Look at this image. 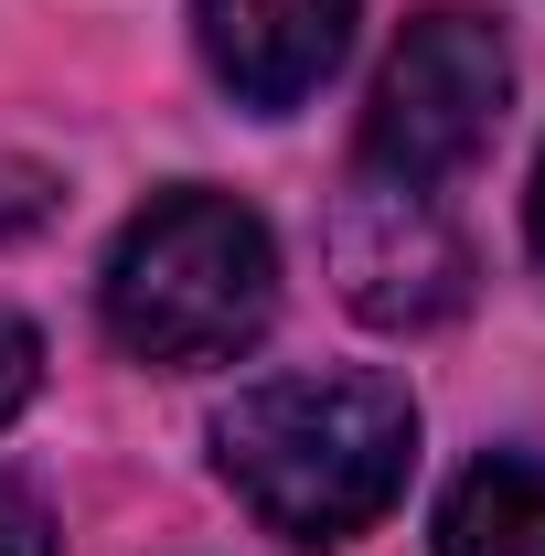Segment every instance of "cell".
I'll use <instances>...</instances> for the list:
<instances>
[{
    "label": "cell",
    "instance_id": "cell-1",
    "mask_svg": "<svg viewBox=\"0 0 545 556\" xmlns=\"http://www.w3.org/2000/svg\"><path fill=\"white\" fill-rule=\"evenodd\" d=\"M214 471L289 546H353L417 471V396L396 375H268L214 417Z\"/></svg>",
    "mask_w": 545,
    "mask_h": 556
},
{
    "label": "cell",
    "instance_id": "cell-4",
    "mask_svg": "<svg viewBox=\"0 0 545 556\" xmlns=\"http://www.w3.org/2000/svg\"><path fill=\"white\" fill-rule=\"evenodd\" d=\"M332 278L342 300L385 332H417V321H449L460 289H471V247L449 236L439 193L417 182H385V172H353L332 204Z\"/></svg>",
    "mask_w": 545,
    "mask_h": 556
},
{
    "label": "cell",
    "instance_id": "cell-5",
    "mask_svg": "<svg viewBox=\"0 0 545 556\" xmlns=\"http://www.w3.org/2000/svg\"><path fill=\"white\" fill-rule=\"evenodd\" d=\"M364 0H193L204 22V65L246 97V108H300L353 43Z\"/></svg>",
    "mask_w": 545,
    "mask_h": 556
},
{
    "label": "cell",
    "instance_id": "cell-3",
    "mask_svg": "<svg viewBox=\"0 0 545 556\" xmlns=\"http://www.w3.org/2000/svg\"><path fill=\"white\" fill-rule=\"evenodd\" d=\"M503 97H514V54L481 11H417L407 43L375 75V108H364V161L353 172H385V182H460L492 129H503Z\"/></svg>",
    "mask_w": 545,
    "mask_h": 556
},
{
    "label": "cell",
    "instance_id": "cell-8",
    "mask_svg": "<svg viewBox=\"0 0 545 556\" xmlns=\"http://www.w3.org/2000/svg\"><path fill=\"white\" fill-rule=\"evenodd\" d=\"M0 556H54V514L0 471Z\"/></svg>",
    "mask_w": 545,
    "mask_h": 556
},
{
    "label": "cell",
    "instance_id": "cell-6",
    "mask_svg": "<svg viewBox=\"0 0 545 556\" xmlns=\"http://www.w3.org/2000/svg\"><path fill=\"white\" fill-rule=\"evenodd\" d=\"M439 556H545V460L492 450L439 503Z\"/></svg>",
    "mask_w": 545,
    "mask_h": 556
},
{
    "label": "cell",
    "instance_id": "cell-2",
    "mask_svg": "<svg viewBox=\"0 0 545 556\" xmlns=\"http://www.w3.org/2000/svg\"><path fill=\"white\" fill-rule=\"evenodd\" d=\"M278 311V247L236 193H150L129 236L107 247V332L118 353L182 375V364H225L268 332Z\"/></svg>",
    "mask_w": 545,
    "mask_h": 556
},
{
    "label": "cell",
    "instance_id": "cell-9",
    "mask_svg": "<svg viewBox=\"0 0 545 556\" xmlns=\"http://www.w3.org/2000/svg\"><path fill=\"white\" fill-rule=\"evenodd\" d=\"M524 225H535V257H545V161H535V204H524Z\"/></svg>",
    "mask_w": 545,
    "mask_h": 556
},
{
    "label": "cell",
    "instance_id": "cell-7",
    "mask_svg": "<svg viewBox=\"0 0 545 556\" xmlns=\"http://www.w3.org/2000/svg\"><path fill=\"white\" fill-rule=\"evenodd\" d=\"M33 386H43V343H33V321L0 311V428L33 407Z\"/></svg>",
    "mask_w": 545,
    "mask_h": 556
}]
</instances>
